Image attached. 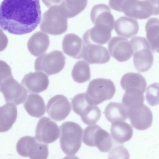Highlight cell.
Wrapping results in <instances>:
<instances>
[{
    "mask_svg": "<svg viewBox=\"0 0 159 159\" xmlns=\"http://www.w3.org/2000/svg\"><path fill=\"white\" fill-rule=\"evenodd\" d=\"M71 75L74 81L78 83H83L89 80L91 77L89 65L83 60L77 61L73 68Z\"/></svg>",
    "mask_w": 159,
    "mask_h": 159,
    "instance_id": "30",
    "label": "cell"
},
{
    "mask_svg": "<svg viewBox=\"0 0 159 159\" xmlns=\"http://www.w3.org/2000/svg\"><path fill=\"white\" fill-rule=\"evenodd\" d=\"M62 49L66 54L74 58L81 59L85 44L77 35L72 33L65 35L62 42Z\"/></svg>",
    "mask_w": 159,
    "mask_h": 159,
    "instance_id": "16",
    "label": "cell"
},
{
    "mask_svg": "<svg viewBox=\"0 0 159 159\" xmlns=\"http://www.w3.org/2000/svg\"><path fill=\"white\" fill-rule=\"evenodd\" d=\"M79 115L84 123L92 125L96 124L100 119L101 111L97 106L88 103L82 108Z\"/></svg>",
    "mask_w": 159,
    "mask_h": 159,
    "instance_id": "31",
    "label": "cell"
},
{
    "mask_svg": "<svg viewBox=\"0 0 159 159\" xmlns=\"http://www.w3.org/2000/svg\"><path fill=\"white\" fill-rule=\"evenodd\" d=\"M129 154L127 149L122 146H116L113 148L110 152L109 158L129 159Z\"/></svg>",
    "mask_w": 159,
    "mask_h": 159,
    "instance_id": "33",
    "label": "cell"
},
{
    "mask_svg": "<svg viewBox=\"0 0 159 159\" xmlns=\"http://www.w3.org/2000/svg\"><path fill=\"white\" fill-rule=\"evenodd\" d=\"M59 132L58 126L55 122L48 117H43L37 125L35 137L39 142L49 143L58 139Z\"/></svg>",
    "mask_w": 159,
    "mask_h": 159,
    "instance_id": "10",
    "label": "cell"
},
{
    "mask_svg": "<svg viewBox=\"0 0 159 159\" xmlns=\"http://www.w3.org/2000/svg\"><path fill=\"white\" fill-rule=\"evenodd\" d=\"M114 30L118 35L130 38L138 32L139 24L137 20L134 19L122 16L115 21Z\"/></svg>",
    "mask_w": 159,
    "mask_h": 159,
    "instance_id": "20",
    "label": "cell"
},
{
    "mask_svg": "<svg viewBox=\"0 0 159 159\" xmlns=\"http://www.w3.org/2000/svg\"><path fill=\"white\" fill-rule=\"evenodd\" d=\"M17 111L14 104L7 103L0 108V132L9 130L16 120Z\"/></svg>",
    "mask_w": 159,
    "mask_h": 159,
    "instance_id": "23",
    "label": "cell"
},
{
    "mask_svg": "<svg viewBox=\"0 0 159 159\" xmlns=\"http://www.w3.org/2000/svg\"><path fill=\"white\" fill-rule=\"evenodd\" d=\"M24 108L30 116L39 118L45 112V105L42 97L33 93L29 94L24 103Z\"/></svg>",
    "mask_w": 159,
    "mask_h": 159,
    "instance_id": "22",
    "label": "cell"
},
{
    "mask_svg": "<svg viewBox=\"0 0 159 159\" xmlns=\"http://www.w3.org/2000/svg\"><path fill=\"white\" fill-rule=\"evenodd\" d=\"M151 4L153 9V15H159V0H147Z\"/></svg>",
    "mask_w": 159,
    "mask_h": 159,
    "instance_id": "35",
    "label": "cell"
},
{
    "mask_svg": "<svg viewBox=\"0 0 159 159\" xmlns=\"http://www.w3.org/2000/svg\"><path fill=\"white\" fill-rule=\"evenodd\" d=\"M60 142L63 152L66 155H75L80 148L83 129L78 124L66 121L60 126Z\"/></svg>",
    "mask_w": 159,
    "mask_h": 159,
    "instance_id": "2",
    "label": "cell"
},
{
    "mask_svg": "<svg viewBox=\"0 0 159 159\" xmlns=\"http://www.w3.org/2000/svg\"><path fill=\"white\" fill-rule=\"evenodd\" d=\"M82 57L90 64H105L108 62L110 59L106 48L94 44L85 46Z\"/></svg>",
    "mask_w": 159,
    "mask_h": 159,
    "instance_id": "17",
    "label": "cell"
},
{
    "mask_svg": "<svg viewBox=\"0 0 159 159\" xmlns=\"http://www.w3.org/2000/svg\"><path fill=\"white\" fill-rule=\"evenodd\" d=\"M65 64V57L60 51L55 50L43 54L37 57L35 61V70L42 71L48 75L60 72Z\"/></svg>",
    "mask_w": 159,
    "mask_h": 159,
    "instance_id": "9",
    "label": "cell"
},
{
    "mask_svg": "<svg viewBox=\"0 0 159 159\" xmlns=\"http://www.w3.org/2000/svg\"><path fill=\"white\" fill-rule=\"evenodd\" d=\"M123 13L129 17L145 19L153 15V9L147 0H133Z\"/></svg>",
    "mask_w": 159,
    "mask_h": 159,
    "instance_id": "19",
    "label": "cell"
},
{
    "mask_svg": "<svg viewBox=\"0 0 159 159\" xmlns=\"http://www.w3.org/2000/svg\"><path fill=\"white\" fill-rule=\"evenodd\" d=\"M49 83L48 76L40 72H30L26 75L21 84L28 93H39L48 88Z\"/></svg>",
    "mask_w": 159,
    "mask_h": 159,
    "instance_id": "14",
    "label": "cell"
},
{
    "mask_svg": "<svg viewBox=\"0 0 159 159\" xmlns=\"http://www.w3.org/2000/svg\"><path fill=\"white\" fill-rule=\"evenodd\" d=\"M122 99V104L128 109L136 108L143 105V93L137 89L125 91Z\"/></svg>",
    "mask_w": 159,
    "mask_h": 159,
    "instance_id": "29",
    "label": "cell"
},
{
    "mask_svg": "<svg viewBox=\"0 0 159 159\" xmlns=\"http://www.w3.org/2000/svg\"><path fill=\"white\" fill-rule=\"evenodd\" d=\"M130 42L133 50V61L135 68L140 72L147 71L153 61L150 44L145 38L140 36L135 37Z\"/></svg>",
    "mask_w": 159,
    "mask_h": 159,
    "instance_id": "5",
    "label": "cell"
},
{
    "mask_svg": "<svg viewBox=\"0 0 159 159\" xmlns=\"http://www.w3.org/2000/svg\"><path fill=\"white\" fill-rule=\"evenodd\" d=\"M0 91L5 98L6 102L17 106L26 100L28 92L22 85L13 78L10 68L2 70L0 80Z\"/></svg>",
    "mask_w": 159,
    "mask_h": 159,
    "instance_id": "3",
    "label": "cell"
},
{
    "mask_svg": "<svg viewBox=\"0 0 159 159\" xmlns=\"http://www.w3.org/2000/svg\"><path fill=\"white\" fill-rule=\"evenodd\" d=\"M115 92V85L110 79L97 78L89 83L85 97L89 104L96 105L112 98Z\"/></svg>",
    "mask_w": 159,
    "mask_h": 159,
    "instance_id": "4",
    "label": "cell"
},
{
    "mask_svg": "<svg viewBox=\"0 0 159 159\" xmlns=\"http://www.w3.org/2000/svg\"><path fill=\"white\" fill-rule=\"evenodd\" d=\"M112 137L116 142L123 143L129 140L133 135L131 126L123 120L112 123L111 129Z\"/></svg>",
    "mask_w": 159,
    "mask_h": 159,
    "instance_id": "24",
    "label": "cell"
},
{
    "mask_svg": "<svg viewBox=\"0 0 159 159\" xmlns=\"http://www.w3.org/2000/svg\"><path fill=\"white\" fill-rule=\"evenodd\" d=\"M146 98L148 103L151 106L159 104V83H153L148 87Z\"/></svg>",
    "mask_w": 159,
    "mask_h": 159,
    "instance_id": "32",
    "label": "cell"
},
{
    "mask_svg": "<svg viewBox=\"0 0 159 159\" xmlns=\"http://www.w3.org/2000/svg\"><path fill=\"white\" fill-rule=\"evenodd\" d=\"M128 117L132 126L139 130H144L152 125L153 116L152 111L147 106L143 105L128 109Z\"/></svg>",
    "mask_w": 159,
    "mask_h": 159,
    "instance_id": "13",
    "label": "cell"
},
{
    "mask_svg": "<svg viewBox=\"0 0 159 159\" xmlns=\"http://www.w3.org/2000/svg\"><path fill=\"white\" fill-rule=\"evenodd\" d=\"M67 19L60 11L59 6H52L43 15L40 30L52 35L61 34L67 29Z\"/></svg>",
    "mask_w": 159,
    "mask_h": 159,
    "instance_id": "6",
    "label": "cell"
},
{
    "mask_svg": "<svg viewBox=\"0 0 159 159\" xmlns=\"http://www.w3.org/2000/svg\"><path fill=\"white\" fill-rule=\"evenodd\" d=\"M90 18L95 25H100L113 29L114 19L109 7L104 4H99L94 6L90 13Z\"/></svg>",
    "mask_w": 159,
    "mask_h": 159,
    "instance_id": "18",
    "label": "cell"
},
{
    "mask_svg": "<svg viewBox=\"0 0 159 159\" xmlns=\"http://www.w3.org/2000/svg\"><path fill=\"white\" fill-rule=\"evenodd\" d=\"M146 38L153 52L159 53V20L152 18L146 23Z\"/></svg>",
    "mask_w": 159,
    "mask_h": 159,
    "instance_id": "28",
    "label": "cell"
},
{
    "mask_svg": "<svg viewBox=\"0 0 159 159\" xmlns=\"http://www.w3.org/2000/svg\"><path fill=\"white\" fill-rule=\"evenodd\" d=\"M16 147L19 155L30 159H46L48 155V145L39 142L35 137H22L17 142Z\"/></svg>",
    "mask_w": 159,
    "mask_h": 159,
    "instance_id": "8",
    "label": "cell"
},
{
    "mask_svg": "<svg viewBox=\"0 0 159 159\" xmlns=\"http://www.w3.org/2000/svg\"><path fill=\"white\" fill-rule=\"evenodd\" d=\"M130 0H109L110 7L116 11L122 12L125 4Z\"/></svg>",
    "mask_w": 159,
    "mask_h": 159,
    "instance_id": "34",
    "label": "cell"
},
{
    "mask_svg": "<svg viewBox=\"0 0 159 159\" xmlns=\"http://www.w3.org/2000/svg\"><path fill=\"white\" fill-rule=\"evenodd\" d=\"M88 0H63L59 6L61 13L67 19L77 15L86 7Z\"/></svg>",
    "mask_w": 159,
    "mask_h": 159,
    "instance_id": "26",
    "label": "cell"
},
{
    "mask_svg": "<svg viewBox=\"0 0 159 159\" xmlns=\"http://www.w3.org/2000/svg\"><path fill=\"white\" fill-rule=\"evenodd\" d=\"M120 84L125 90L137 89L144 93L147 86L146 80L141 74L129 72L124 75L121 78Z\"/></svg>",
    "mask_w": 159,
    "mask_h": 159,
    "instance_id": "25",
    "label": "cell"
},
{
    "mask_svg": "<svg viewBox=\"0 0 159 159\" xmlns=\"http://www.w3.org/2000/svg\"><path fill=\"white\" fill-rule=\"evenodd\" d=\"M108 47L111 56L120 62L128 60L133 54L130 42L124 37H112L108 43Z\"/></svg>",
    "mask_w": 159,
    "mask_h": 159,
    "instance_id": "12",
    "label": "cell"
},
{
    "mask_svg": "<svg viewBox=\"0 0 159 159\" xmlns=\"http://www.w3.org/2000/svg\"><path fill=\"white\" fill-rule=\"evenodd\" d=\"M104 113L107 119L111 123L118 120L125 121L128 117V109L119 102L109 103L106 107Z\"/></svg>",
    "mask_w": 159,
    "mask_h": 159,
    "instance_id": "27",
    "label": "cell"
},
{
    "mask_svg": "<svg viewBox=\"0 0 159 159\" xmlns=\"http://www.w3.org/2000/svg\"><path fill=\"white\" fill-rule=\"evenodd\" d=\"M47 7H51L59 3L62 0H42Z\"/></svg>",
    "mask_w": 159,
    "mask_h": 159,
    "instance_id": "36",
    "label": "cell"
},
{
    "mask_svg": "<svg viewBox=\"0 0 159 159\" xmlns=\"http://www.w3.org/2000/svg\"><path fill=\"white\" fill-rule=\"evenodd\" d=\"M82 139L85 145L96 147L102 152L109 151L113 144L110 134L97 125H90L85 128Z\"/></svg>",
    "mask_w": 159,
    "mask_h": 159,
    "instance_id": "7",
    "label": "cell"
},
{
    "mask_svg": "<svg viewBox=\"0 0 159 159\" xmlns=\"http://www.w3.org/2000/svg\"><path fill=\"white\" fill-rule=\"evenodd\" d=\"M50 43L48 35L39 31L34 33L27 43V47L33 55L37 57L46 51Z\"/></svg>",
    "mask_w": 159,
    "mask_h": 159,
    "instance_id": "21",
    "label": "cell"
},
{
    "mask_svg": "<svg viewBox=\"0 0 159 159\" xmlns=\"http://www.w3.org/2000/svg\"><path fill=\"white\" fill-rule=\"evenodd\" d=\"M1 28L18 35L30 33L40 23L39 0H3L0 6Z\"/></svg>",
    "mask_w": 159,
    "mask_h": 159,
    "instance_id": "1",
    "label": "cell"
},
{
    "mask_svg": "<svg viewBox=\"0 0 159 159\" xmlns=\"http://www.w3.org/2000/svg\"><path fill=\"white\" fill-rule=\"evenodd\" d=\"M112 31V30L107 27L96 25L86 31L83 35V39L86 45H104L110 39Z\"/></svg>",
    "mask_w": 159,
    "mask_h": 159,
    "instance_id": "15",
    "label": "cell"
},
{
    "mask_svg": "<svg viewBox=\"0 0 159 159\" xmlns=\"http://www.w3.org/2000/svg\"><path fill=\"white\" fill-rule=\"evenodd\" d=\"M47 112L52 119L56 121L64 120L71 111V106L68 98L64 95H57L51 98L46 106Z\"/></svg>",
    "mask_w": 159,
    "mask_h": 159,
    "instance_id": "11",
    "label": "cell"
}]
</instances>
